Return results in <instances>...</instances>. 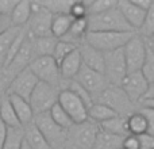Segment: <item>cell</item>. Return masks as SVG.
Returning a JSON list of instances; mask_svg holds the SVG:
<instances>
[{
	"mask_svg": "<svg viewBox=\"0 0 154 149\" xmlns=\"http://www.w3.org/2000/svg\"><path fill=\"white\" fill-rule=\"evenodd\" d=\"M134 34V31H88L84 41L92 48L100 50L101 53H109L123 49V46L130 41Z\"/></svg>",
	"mask_w": 154,
	"mask_h": 149,
	"instance_id": "6da1fadb",
	"label": "cell"
},
{
	"mask_svg": "<svg viewBox=\"0 0 154 149\" xmlns=\"http://www.w3.org/2000/svg\"><path fill=\"white\" fill-rule=\"evenodd\" d=\"M88 31H134L120 11L118 10V5L115 8L106 11V12L97 14V15L88 16ZM135 33V31H134Z\"/></svg>",
	"mask_w": 154,
	"mask_h": 149,
	"instance_id": "7a4b0ae2",
	"label": "cell"
},
{
	"mask_svg": "<svg viewBox=\"0 0 154 149\" xmlns=\"http://www.w3.org/2000/svg\"><path fill=\"white\" fill-rule=\"evenodd\" d=\"M96 103L106 104L111 110H114L119 117L127 118L135 110V104L128 99V96L123 92V90L116 85H108L97 98L95 99ZM93 102V103H95Z\"/></svg>",
	"mask_w": 154,
	"mask_h": 149,
	"instance_id": "3957f363",
	"label": "cell"
},
{
	"mask_svg": "<svg viewBox=\"0 0 154 149\" xmlns=\"http://www.w3.org/2000/svg\"><path fill=\"white\" fill-rule=\"evenodd\" d=\"M97 132L99 125L89 119L80 125H73L68 130L65 147L69 149H92Z\"/></svg>",
	"mask_w": 154,
	"mask_h": 149,
	"instance_id": "277c9868",
	"label": "cell"
},
{
	"mask_svg": "<svg viewBox=\"0 0 154 149\" xmlns=\"http://www.w3.org/2000/svg\"><path fill=\"white\" fill-rule=\"evenodd\" d=\"M60 91H61L60 88L49 85L46 83H38L31 96L29 98V103L34 113V117L43 113H49L54 104L58 103Z\"/></svg>",
	"mask_w": 154,
	"mask_h": 149,
	"instance_id": "5b68a950",
	"label": "cell"
},
{
	"mask_svg": "<svg viewBox=\"0 0 154 149\" xmlns=\"http://www.w3.org/2000/svg\"><path fill=\"white\" fill-rule=\"evenodd\" d=\"M34 125L38 128V130L42 133L48 144L51 147V149H61L66 144L68 132L61 129L49 115V113L35 115L34 117Z\"/></svg>",
	"mask_w": 154,
	"mask_h": 149,
	"instance_id": "8992f818",
	"label": "cell"
},
{
	"mask_svg": "<svg viewBox=\"0 0 154 149\" xmlns=\"http://www.w3.org/2000/svg\"><path fill=\"white\" fill-rule=\"evenodd\" d=\"M123 56H125L127 73L141 72L143 62L147 54V43L139 34H134L127 43L123 46Z\"/></svg>",
	"mask_w": 154,
	"mask_h": 149,
	"instance_id": "52a82bcc",
	"label": "cell"
},
{
	"mask_svg": "<svg viewBox=\"0 0 154 149\" xmlns=\"http://www.w3.org/2000/svg\"><path fill=\"white\" fill-rule=\"evenodd\" d=\"M29 68L41 83H46V84L53 85V87H57L61 90L62 79L61 74H60V68L56 60L51 56L37 57L30 64Z\"/></svg>",
	"mask_w": 154,
	"mask_h": 149,
	"instance_id": "ba28073f",
	"label": "cell"
},
{
	"mask_svg": "<svg viewBox=\"0 0 154 149\" xmlns=\"http://www.w3.org/2000/svg\"><path fill=\"white\" fill-rule=\"evenodd\" d=\"M51 19L53 15L39 2H31V18L27 23V33L32 38L51 37Z\"/></svg>",
	"mask_w": 154,
	"mask_h": 149,
	"instance_id": "9c48e42d",
	"label": "cell"
},
{
	"mask_svg": "<svg viewBox=\"0 0 154 149\" xmlns=\"http://www.w3.org/2000/svg\"><path fill=\"white\" fill-rule=\"evenodd\" d=\"M126 74H127V67L122 49L104 53V77L109 85L120 87Z\"/></svg>",
	"mask_w": 154,
	"mask_h": 149,
	"instance_id": "30bf717a",
	"label": "cell"
},
{
	"mask_svg": "<svg viewBox=\"0 0 154 149\" xmlns=\"http://www.w3.org/2000/svg\"><path fill=\"white\" fill-rule=\"evenodd\" d=\"M58 104L66 111L75 125H80L88 121V107L79 96H76L69 90L60 91Z\"/></svg>",
	"mask_w": 154,
	"mask_h": 149,
	"instance_id": "8fae6325",
	"label": "cell"
},
{
	"mask_svg": "<svg viewBox=\"0 0 154 149\" xmlns=\"http://www.w3.org/2000/svg\"><path fill=\"white\" fill-rule=\"evenodd\" d=\"M75 80L92 96L93 102H95V99L109 85L103 73L92 71V69H89V68L84 67V65L81 67L80 72L77 73Z\"/></svg>",
	"mask_w": 154,
	"mask_h": 149,
	"instance_id": "7c38bea8",
	"label": "cell"
},
{
	"mask_svg": "<svg viewBox=\"0 0 154 149\" xmlns=\"http://www.w3.org/2000/svg\"><path fill=\"white\" fill-rule=\"evenodd\" d=\"M38 83L39 80L37 79V76L30 71V68H26L10 80L7 85V95H16L29 100Z\"/></svg>",
	"mask_w": 154,
	"mask_h": 149,
	"instance_id": "4fadbf2b",
	"label": "cell"
},
{
	"mask_svg": "<svg viewBox=\"0 0 154 149\" xmlns=\"http://www.w3.org/2000/svg\"><path fill=\"white\" fill-rule=\"evenodd\" d=\"M35 59H37V57H35L34 46H32V37L27 33V37H26V40H24L19 53L16 54L15 59L11 61V64L8 65L5 69H3L2 72L4 76H10L11 74V79H14L19 72H22V71L26 69V68H29L30 64H31Z\"/></svg>",
	"mask_w": 154,
	"mask_h": 149,
	"instance_id": "5bb4252c",
	"label": "cell"
},
{
	"mask_svg": "<svg viewBox=\"0 0 154 149\" xmlns=\"http://www.w3.org/2000/svg\"><path fill=\"white\" fill-rule=\"evenodd\" d=\"M120 88L134 104H138L146 95L147 90H149V83L145 79L142 72H131L126 74V77L120 84Z\"/></svg>",
	"mask_w": 154,
	"mask_h": 149,
	"instance_id": "9a60e30c",
	"label": "cell"
},
{
	"mask_svg": "<svg viewBox=\"0 0 154 149\" xmlns=\"http://www.w3.org/2000/svg\"><path fill=\"white\" fill-rule=\"evenodd\" d=\"M118 10L120 11V14L123 15V18L126 19V22L128 23V26L134 30L138 31L142 27L146 18V11L141 10L139 7H137L131 0H119L118 2Z\"/></svg>",
	"mask_w": 154,
	"mask_h": 149,
	"instance_id": "2e32d148",
	"label": "cell"
},
{
	"mask_svg": "<svg viewBox=\"0 0 154 149\" xmlns=\"http://www.w3.org/2000/svg\"><path fill=\"white\" fill-rule=\"evenodd\" d=\"M79 52L84 67L104 74V53L88 45L85 41L79 45Z\"/></svg>",
	"mask_w": 154,
	"mask_h": 149,
	"instance_id": "e0dca14e",
	"label": "cell"
},
{
	"mask_svg": "<svg viewBox=\"0 0 154 149\" xmlns=\"http://www.w3.org/2000/svg\"><path fill=\"white\" fill-rule=\"evenodd\" d=\"M82 67L81 56H80L79 48L73 50L69 56H66L61 62L58 64L60 74H61L62 81H69V80H75L77 73L80 72Z\"/></svg>",
	"mask_w": 154,
	"mask_h": 149,
	"instance_id": "ac0fdd59",
	"label": "cell"
},
{
	"mask_svg": "<svg viewBox=\"0 0 154 149\" xmlns=\"http://www.w3.org/2000/svg\"><path fill=\"white\" fill-rule=\"evenodd\" d=\"M7 95V94H5ZM8 99L11 102V106H12L14 111H15L18 121L20 122L22 126H27L29 123H31L34 121V113L31 110L29 100L20 98V96L16 95H7Z\"/></svg>",
	"mask_w": 154,
	"mask_h": 149,
	"instance_id": "d6986e66",
	"label": "cell"
},
{
	"mask_svg": "<svg viewBox=\"0 0 154 149\" xmlns=\"http://www.w3.org/2000/svg\"><path fill=\"white\" fill-rule=\"evenodd\" d=\"M10 18L12 27H26L31 18V2L29 0L18 2Z\"/></svg>",
	"mask_w": 154,
	"mask_h": 149,
	"instance_id": "ffe728a7",
	"label": "cell"
},
{
	"mask_svg": "<svg viewBox=\"0 0 154 149\" xmlns=\"http://www.w3.org/2000/svg\"><path fill=\"white\" fill-rule=\"evenodd\" d=\"M87 33H88V19L87 18L73 19L69 31H68V34L62 40L79 46L81 42H84Z\"/></svg>",
	"mask_w": 154,
	"mask_h": 149,
	"instance_id": "44dd1931",
	"label": "cell"
},
{
	"mask_svg": "<svg viewBox=\"0 0 154 149\" xmlns=\"http://www.w3.org/2000/svg\"><path fill=\"white\" fill-rule=\"evenodd\" d=\"M23 132H24V142L31 149H51V147L45 140V137L42 136V133L34 125V122L29 123L27 126H23Z\"/></svg>",
	"mask_w": 154,
	"mask_h": 149,
	"instance_id": "7402d4cb",
	"label": "cell"
},
{
	"mask_svg": "<svg viewBox=\"0 0 154 149\" xmlns=\"http://www.w3.org/2000/svg\"><path fill=\"white\" fill-rule=\"evenodd\" d=\"M123 138L125 137L115 136V134L104 132L99 128L97 136H96L95 144H93L92 149H122Z\"/></svg>",
	"mask_w": 154,
	"mask_h": 149,
	"instance_id": "603a6c76",
	"label": "cell"
},
{
	"mask_svg": "<svg viewBox=\"0 0 154 149\" xmlns=\"http://www.w3.org/2000/svg\"><path fill=\"white\" fill-rule=\"evenodd\" d=\"M0 121H2L8 129L23 128V126L20 125V122L18 121V117H16V114H15V111H14L12 106H11V102L7 95L0 98Z\"/></svg>",
	"mask_w": 154,
	"mask_h": 149,
	"instance_id": "cb8c5ba5",
	"label": "cell"
},
{
	"mask_svg": "<svg viewBox=\"0 0 154 149\" xmlns=\"http://www.w3.org/2000/svg\"><path fill=\"white\" fill-rule=\"evenodd\" d=\"M115 117H118V114L114 110L109 109V107H107L106 104L96 103L95 102V103L88 109V119L97 123V125H100V123L106 122V121H108V119H112V118H115Z\"/></svg>",
	"mask_w": 154,
	"mask_h": 149,
	"instance_id": "d4e9b609",
	"label": "cell"
},
{
	"mask_svg": "<svg viewBox=\"0 0 154 149\" xmlns=\"http://www.w3.org/2000/svg\"><path fill=\"white\" fill-rule=\"evenodd\" d=\"M99 128L104 132H108L111 134H115V136L119 137H126L128 136V129H127V118L125 117H115L112 119H108L106 122L100 123Z\"/></svg>",
	"mask_w": 154,
	"mask_h": 149,
	"instance_id": "484cf974",
	"label": "cell"
},
{
	"mask_svg": "<svg viewBox=\"0 0 154 149\" xmlns=\"http://www.w3.org/2000/svg\"><path fill=\"white\" fill-rule=\"evenodd\" d=\"M72 22L73 18L70 15H54L50 27L51 37H54L56 40H62L69 31Z\"/></svg>",
	"mask_w": 154,
	"mask_h": 149,
	"instance_id": "4316f807",
	"label": "cell"
},
{
	"mask_svg": "<svg viewBox=\"0 0 154 149\" xmlns=\"http://www.w3.org/2000/svg\"><path fill=\"white\" fill-rule=\"evenodd\" d=\"M127 129L128 133L133 136H142L147 133V121L139 110L127 117Z\"/></svg>",
	"mask_w": 154,
	"mask_h": 149,
	"instance_id": "83f0119b",
	"label": "cell"
},
{
	"mask_svg": "<svg viewBox=\"0 0 154 149\" xmlns=\"http://www.w3.org/2000/svg\"><path fill=\"white\" fill-rule=\"evenodd\" d=\"M57 41L58 40H56L54 37L32 38V46H34L35 57L53 56V52L57 45Z\"/></svg>",
	"mask_w": 154,
	"mask_h": 149,
	"instance_id": "f1b7e54d",
	"label": "cell"
},
{
	"mask_svg": "<svg viewBox=\"0 0 154 149\" xmlns=\"http://www.w3.org/2000/svg\"><path fill=\"white\" fill-rule=\"evenodd\" d=\"M23 27H11L8 31H5L4 34L0 35V71L3 69L5 62V57H7L8 49H10L12 41L15 40V37L19 34V31Z\"/></svg>",
	"mask_w": 154,
	"mask_h": 149,
	"instance_id": "f546056e",
	"label": "cell"
},
{
	"mask_svg": "<svg viewBox=\"0 0 154 149\" xmlns=\"http://www.w3.org/2000/svg\"><path fill=\"white\" fill-rule=\"evenodd\" d=\"M51 15H69L70 7L73 5V0H49V2H39Z\"/></svg>",
	"mask_w": 154,
	"mask_h": 149,
	"instance_id": "4dcf8cb0",
	"label": "cell"
},
{
	"mask_svg": "<svg viewBox=\"0 0 154 149\" xmlns=\"http://www.w3.org/2000/svg\"><path fill=\"white\" fill-rule=\"evenodd\" d=\"M49 115H50L51 119H53L60 128L64 129V130H66V132L75 125L73 121L70 119V117L66 114V111H65L58 103H56L53 107H51L50 111H49Z\"/></svg>",
	"mask_w": 154,
	"mask_h": 149,
	"instance_id": "1f68e13d",
	"label": "cell"
},
{
	"mask_svg": "<svg viewBox=\"0 0 154 149\" xmlns=\"http://www.w3.org/2000/svg\"><path fill=\"white\" fill-rule=\"evenodd\" d=\"M24 141L23 128H11L7 130V138L3 149H20Z\"/></svg>",
	"mask_w": 154,
	"mask_h": 149,
	"instance_id": "d6a6232c",
	"label": "cell"
},
{
	"mask_svg": "<svg viewBox=\"0 0 154 149\" xmlns=\"http://www.w3.org/2000/svg\"><path fill=\"white\" fill-rule=\"evenodd\" d=\"M116 5H118L116 0H95V2H87L88 16L106 12V11L111 10V8H115Z\"/></svg>",
	"mask_w": 154,
	"mask_h": 149,
	"instance_id": "836d02e7",
	"label": "cell"
},
{
	"mask_svg": "<svg viewBox=\"0 0 154 149\" xmlns=\"http://www.w3.org/2000/svg\"><path fill=\"white\" fill-rule=\"evenodd\" d=\"M77 48H79V46L73 45V43L68 42V41L58 40V41H57V45H56V48H54L53 56H51V57L56 60L57 64H60V62H61L65 57L69 56V54L72 53L73 50H76Z\"/></svg>",
	"mask_w": 154,
	"mask_h": 149,
	"instance_id": "e575fe53",
	"label": "cell"
},
{
	"mask_svg": "<svg viewBox=\"0 0 154 149\" xmlns=\"http://www.w3.org/2000/svg\"><path fill=\"white\" fill-rule=\"evenodd\" d=\"M142 74L145 76V79L147 80V83L154 84V52L147 46V54H146V60L143 62V67L141 69Z\"/></svg>",
	"mask_w": 154,
	"mask_h": 149,
	"instance_id": "d590c367",
	"label": "cell"
},
{
	"mask_svg": "<svg viewBox=\"0 0 154 149\" xmlns=\"http://www.w3.org/2000/svg\"><path fill=\"white\" fill-rule=\"evenodd\" d=\"M69 15L73 19H82L88 16V11H87V2H75L73 5L70 7Z\"/></svg>",
	"mask_w": 154,
	"mask_h": 149,
	"instance_id": "8d00e7d4",
	"label": "cell"
},
{
	"mask_svg": "<svg viewBox=\"0 0 154 149\" xmlns=\"http://www.w3.org/2000/svg\"><path fill=\"white\" fill-rule=\"evenodd\" d=\"M139 111L143 114V117L147 121V133L154 136V110L147 109V107H141Z\"/></svg>",
	"mask_w": 154,
	"mask_h": 149,
	"instance_id": "74e56055",
	"label": "cell"
},
{
	"mask_svg": "<svg viewBox=\"0 0 154 149\" xmlns=\"http://www.w3.org/2000/svg\"><path fill=\"white\" fill-rule=\"evenodd\" d=\"M16 3L18 2H15V0H0V15L11 16Z\"/></svg>",
	"mask_w": 154,
	"mask_h": 149,
	"instance_id": "f35d334b",
	"label": "cell"
},
{
	"mask_svg": "<svg viewBox=\"0 0 154 149\" xmlns=\"http://www.w3.org/2000/svg\"><path fill=\"white\" fill-rule=\"evenodd\" d=\"M122 149H141V147H139L138 136H133V134L126 136L125 138H123Z\"/></svg>",
	"mask_w": 154,
	"mask_h": 149,
	"instance_id": "ab89813d",
	"label": "cell"
},
{
	"mask_svg": "<svg viewBox=\"0 0 154 149\" xmlns=\"http://www.w3.org/2000/svg\"><path fill=\"white\" fill-rule=\"evenodd\" d=\"M139 147L141 149H154V136L149 133H145L142 136H138Z\"/></svg>",
	"mask_w": 154,
	"mask_h": 149,
	"instance_id": "60d3db41",
	"label": "cell"
},
{
	"mask_svg": "<svg viewBox=\"0 0 154 149\" xmlns=\"http://www.w3.org/2000/svg\"><path fill=\"white\" fill-rule=\"evenodd\" d=\"M11 27H12V24H11V18L10 16L0 15V35L4 34L5 31H8Z\"/></svg>",
	"mask_w": 154,
	"mask_h": 149,
	"instance_id": "b9f144b4",
	"label": "cell"
},
{
	"mask_svg": "<svg viewBox=\"0 0 154 149\" xmlns=\"http://www.w3.org/2000/svg\"><path fill=\"white\" fill-rule=\"evenodd\" d=\"M131 2H133L137 7H139L141 10L146 11V12L150 10V8H152V5H153L152 0H131Z\"/></svg>",
	"mask_w": 154,
	"mask_h": 149,
	"instance_id": "7bdbcfd3",
	"label": "cell"
},
{
	"mask_svg": "<svg viewBox=\"0 0 154 149\" xmlns=\"http://www.w3.org/2000/svg\"><path fill=\"white\" fill-rule=\"evenodd\" d=\"M7 130L8 128L0 121V149H3V145H4L5 138H7Z\"/></svg>",
	"mask_w": 154,
	"mask_h": 149,
	"instance_id": "ee69618b",
	"label": "cell"
},
{
	"mask_svg": "<svg viewBox=\"0 0 154 149\" xmlns=\"http://www.w3.org/2000/svg\"><path fill=\"white\" fill-rule=\"evenodd\" d=\"M147 99H154V84H150V85H149V90H147L146 95L143 96L142 102H143V100H147Z\"/></svg>",
	"mask_w": 154,
	"mask_h": 149,
	"instance_id": "f6af8a7d",
	"label": "cell"
},
{
	"mask_svg": "<svg viewBox=\"0 0 154 149\" xmlns=\"http://www.w3.org/2000/svg\"><path fill=\"white\" fill-rule=\"evenodd\" d=\"M141 107H147V109H153L154 110V99H147V100L141 102Z\"/></svg>",
	"mask_w": 154,
	"mask_h": 149,
	"instance_id": "bcb514c9",
	"label": "cell"
},
{
	"mask_svg": "<svg viewBox=\"0 0 154 149\" xmlns=\"http://www.w3.org/2000/svg\"><path fill=\"white\" fill-rule=\"evenodd\" d=\"M146 41V43H147V46H149L150 49L154 52V40H145Z\"/></svg>",
	"mask_w": 154,
	"mask_h": 149,
	"instance_id": "7dc6e473",
	"label": "cell"
},
{
	"mask_svg": "<svg viewBox=\"0 0 154 149\" xmlns=\"http://www.w3.org/2000/svg\"><path fill=\"white\" fill-rule=\"evenodd\" d=\"M20 149H31V148H30V147H29V145H27V144H26V142H24V141H23V145H22V148H20Z\"/></svg>",
	"mask_w": 154,
	"mask_h": 149,
	"instance_id": "c3c4849f",
	"label": "cell"
},
{
	"mask_svg": "<svg viewBox=\"0 0 154 149\" xmlns=\"http://www.w3.org/2000/svg\"><path fill=\"white\" fill-rule=\"evenodd\" d=\"M150 40H154V35H153V38H150Z\"/></svg>",
	"mask_w": 154,
	"mask_h": 149,
	"instance_id": "681fc988",
	"label": "cell"
}]
</instances>
